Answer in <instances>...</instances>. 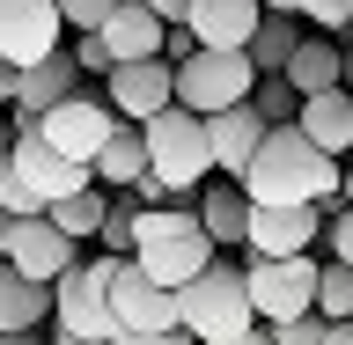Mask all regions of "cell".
Here are the masks:
<instances>
[{
	"instance_id": "obj_1",
	"label": "cell",
	"mask_w": 353,
	"mask_h": 345,
	"mask_svg": "<svg viewBox=\"0 0 353 345\" xmlns=\"http://www.w3.org/2000/svg\"><path fill=\"white\" fill-rule=\"evenodd\" d=\"M339 169L346 162H331V154H316L294 125H265L258 154H250V169L236 176L243 198L250 206H339Z\"/></svg>"
},
{
	"instance_id": "obj_2",
	"label": "cell",
	"mask_w": 353,
	"mask_h": 345,
	"mask_svg": "<svg viewBox=\"0 0 353 345\" xmlns=\"http://www.w3.org/2000/svg\"><path fill=\"white\" fill-rule=\"evenodd\" d=\"M125 258L140 264L154 286H170V294H176V286L199 280L221 250L206 242V228H199L192 206H148V213H132V250H125Z\"/></svg>"
},
{
	"instance_id": "obj_3",
	"label": "cell",
	"mask_w": 353,
	"mask_h": 345,
	"mask_svg": "<svg viewBox=\"0 0 353 345\" xmlns=\"http://www.w3.org/2000/svg\"><path fill=\"white\" fill-rule=\"evenodd\" d=\"M140 147H148V176H162L170 184L176 206H192V191L214 176V154H206V118H192V110H154L148 125H140Z\"/></svg>"
},
{
	"instance_id": "obj_4",
	"label": "cell",
	"mask_w": 353,
	"mask_h": 345,
	"mask_svg": "<svg viewBox=\"0 0 353 345\" xmlns=\"http://www.w3.org/2000/svg\"><path fill=\"white\" fill-rule=\"evenodd\" d=\"M176 324L192 331V345H228L236 331H250V302H243V264L236 258H214L199 280L176 286Z\"/></svg>"
},
{
	"instance_id": "obj_5",
	"label": "cell",
	"mask_w": 353,
	"mask_h": 345,
	"mask_svg": "<svg viewBox=\"0 0 353 345\" xmlns=\"http://www.w3.org/2000/svg\"><path fill=\"white\" fill-rule=\"evenodd\" d=\"M250 59L243 52H184L170 66V103L192 110V118H214V110H236L250 103Z\"/></svg>"
},
{
	"instance_id": "obj_6",
	"label": "cell",
	"mask_w": 353,
	"mask_h": 345,
	"mask_svg": "<svg viewBox=\"0 0 353 345\" xmlns=\"http://www.w3.org/2000/svg\"><path fill=\"white\" fill-rule=\"evenodd\" d=\"M243 302H250L258 324L309 316V302H316V258H250L243 264Z\"/></svg>"
},
{
	"instance_id": "obj_7",
	"label": "cell",
	"mask_w": 353,
	"mask_h": 345,
	"mask_svg": "<svg viewBox=\"0 0 353 345\" xmlns=\"http://www.w3.org/2000/svg\"><path fill=\"white\" fill-rule=\"evenodd\" d=\"M110 264L118 258H88L52 280V338H110V309H103Z\"/></svg>"
},
{
	"instance_id": "obj_8",
	"label": "cell",
	"mask_w": 353,
	"mask_h": 345,
	"mask_svg": "<svg viewBox=\"0 0 353 345\" xmlns=\"http://www.w3.org/2000/svg\"><path fill=\"white\" fill-rule=\"evenodd\" d=\"M110 125H118V118H110L103 96H96V88H74L59 110H44V118H37V140H44L52 154H66V162H81V169H88L96 147L110 140Z\"/></svg>"
},
{
	"instance_id": "obj_9",
	"label": "cell",
	"mask_w": 353,
	"mask_h": 345,
	"mask_svg": "<svg viewBox=\"0 0 353 345\" xmlns=\"http://www.w3.org/2000/svg\"><path fill=\"white\" fill-rule=\"evenodd\" d=\"M103 309H110V338H118V331H176V294H170V286H154L132 258L110 264Z\"/></svg>"
},
{
	"instance_id": "obj_10",
	"label": "cell",
	"mask_w": 353,
	"mask_h": 345,
	"mask_svg": "<svg viewBox=\"0 0 353 345\" xmlns=\"http://www.w3.org/2000/svg\"><path fill=\"white\" fill-rule=\"evenodd\" d=\"M316 236H324V206H250L243 258H309Z\"/></svg>"
},
{
	"instance_id": "obj_11",
	"label": "cell",
	"mask_w": 353,
	"mask_h": 345,
	"mask_svg": "<svg viewBox=\"0 0 353 345\" xmlns=\"http://www.w3.org/2000/svg\"><path fill=\"white\" fill-rule=\"evenodd\" d=\"M66 44V30H59V8L52 0H0V59L15 66H37V59H52Z\"/></svg>"
},
{
	"instance_id": "obj_12",
	"label": "cell",
	"mask_w": 353,
	"mask_h": 345,
	"mask_svg": "<svg viewBox=\"0 0 353 345\" xmlns=\"http://www.w3.org/2000/svg\"><path fill=\"white\" fill-rule=\"evenodd\" d=\"M8 169L30 184V191L44 198V206H59V198H74V191H88L96 176L81 169V162H66V154H52L37 140V125H15V154H8Z\"/></svg>"
},
{
	"instance_id": "obj_13",
	"label": "cell",
	"mask_w": 353,
	"mask_h": 345,
	"mask_svg": "<svg viewBox=\"0 0 353 345\" xmlns=\"http://www.w3.org/2000/svg\"><path fill=\"white\" fill-rule=\"evenodd\" d=\"M103 103L118 125H148L154 110H170V59H132L103 74Z\"/></svg>"
},
{
	"instance_id": "obj_14",
	"label": "cell",
	"mask_w": 353,
	"mask_h": 345,
	"mask_svg": "<svg viewBox=\"0 0 353 345\" xmlns=\"http://www.w3.org/2000/svg\"><path fill=\"white\" fill-rule=\"evenodd\" d=\"M74 250H81V242H66L59 228H52V220L37 213V220H15V236H8V258H0V264H15L22 280L52 286V280H59V272H74V264H81V258H74Z\"/></svg>"
},
{
	"instance_id": "obj_15",
	"label": "cell",
	"mask_w": 353,
	"mask_h": 345,
	"mask_svg": "<svg viewBox=\"0 0 353 345\" xmlns=\"http://www.w3.org/2000/svg\"><path fill=\"white\" fill-rule=\"evenodd\" d=\"M74 88H81V66L66 59V44H59L52 59H37V66H22V74H15V96H8V118H15V125H37L44 110H59L66 96H74Z\"/></svg>"
},
{
	"instance_id": "obj_16",
	"label": "cell",
	"mask_w": 353,
	"mask_h": 345,
	"mask_svg": "<svg viewBox=\"0 0 353 345\" xmlns=\"http://www.w3.org/2000/svg\"><path fill=\"white\" fill-rule=\"evenodd\" d=\"M258 0H192L184 8V30H192L199 52H243L250 44V30H258Z\"/></svg>"
},
{
	"instance_id": "obj_17",
	"label": "cell",
	"mask_w": 353,
	"mask_h": 345,
	"mask_svg": "<svg viewBox=\"0 0 353 345\" xmlns=\"http://www.w3.org/2000/svg\"><path fill=\"white\" fill-rule=\"evenodd\" d=\"M162 30H170V22H154L140 0H118L103 15V30H88V37L110 52V66H132V59H162Z\"/></svg>"
},
{
	"instance_id": "obj_18",
	"label": "cell",
	"mask_w": 353,
	"mask_h": 345,
	"mask_svg": "<svg viewBox=\"0 0 353 345\" xmlns=\"http://www.w3.org/2000/svg\"><path fill=\"white\" fill-rule=\"evenodd\" d=\"M258 140H265V125H258V110H250V103L214 110V118H206V154H214V176H228V184H236V176L250 169Z\"/></svg>"
},
{
	"instance_id": "obj_19",
	"label": "cell",
	"mask_w": 353,
	"mask_h": 345,
	"mask_svg": "<svg viewBox=\"0 0 353 345\" xmlns=\"http://www.w3.org/2000/svg\"><path fill=\"white\" fill-rule=\"evenodd\" d=\"M294 132H302L316 154H331V162H346V140H353V96L346 88H324V96H302V110H294Z\"/></svg>"
},
{
	"instance_id": "obj_20",
	"label": "cell",
	"mask_w": 353,
	"mask_h": 345,
	"mask_svg": "<svg viewBox=\"0 0 353 345\" xmlns=\"http://www.w3.org/2000/svg\"><path fill=\"white\" fill-rule=\"evenodd\" d=\"M192 213H199V228H206V242H214V250H243V220H250L243 184L214 176L206 191H192Z\"/></svg>"
},
{
	"instance_id": "obj_21",
	"label": "cell",
	"mask_w": 353,
	"mask_h": 345,
	"mask_svg": "<svg viewBox=\"0 0 353 345\" xmlns=\"http://www.w3.org/2000/svg\"><path fill=\"white\" fill-rule=\"evenodd\" d=\"M280 81L294 88V96H324V88H339V37H316V30H302V44L287 52Z\"/></svg>"
},
{
	"instance_id": "obj_22",
	"label": "cell",
	"mask_w": 353,
	"mask_h": 345,
	"mask_svg": "<svg viewBox=\"0 0 353 345\" xmlns=\"http://www.w3.org/2000/svg\"><path fill=\"white\" fill-rule=\"evenodd\" d=\"M52 324V286L22 280L15 264H0V338H15V331H37Z\"/></svg>"
},
{
	"instance_id": "obj_23",
	"label": "cell",
	"mask_w": 353,
	"mask_h": 345,
	"mask_svg": "<svg viewBox=\"0 0 353 345\" xmlns=\"http://www.w3.org/2000/svg\"><path fill=\"white\" fill-rule=\"evenodd\" d=\"M140 169H148V147H140V125H110V140L96 147L88 176H96L103 191H125V184H132Z\"/></svg>"
},
{
	"instance_id": "obj_24",
	"label": "cell",
	"mask_w": 353,
	"mask_h": 345,
	"mask_svg": "<svg viewBox=\"0 0 353 345\" xmlns=\"http://www.w3.org/2000/svg\"><path fill=\"white\" fill-rule=\"evenodd\" d=\"M294 44H302V22H294V15H258L250 44H243V59H250V74H280Z\"/></svg>"
},
{
	"instance_id": "obj_25",
	"label": "cell",
	"mask_w": 353,
	"mask_h": 345,
	"mask_svg": "<svg viewBox=\"0 0 353 345\" xmlns=\"http://www.w3.org/2000/svg\"><path fill=\"white\" fill-rule=\"evenodd\" d=\"M103 206H110V191H103V184H88V191L59 198V206H44V220H52L66 242H88L96 228H103Z\"/></svg>"
},
{
	"instance_id": "obj_26",
	"label": "cell",
	"mask_w": 353,
	"mask_h": 345,
	"mask_svg": "<svg viewBox=\"0 0 353 345\" xmlns=\"http://www.w3.org/2000/svg\"><path fill=\"white\" fill-rule=\"evenodd\" d=\"M309 309H316V316H324V324H346V316H353V264H316V302H309Z\"/></svg>"
},
{
	"instance_id": "obj_27",
	"label": "cell",
	"mask_w": 353,
	"mask_h": 345,
	"mask_svg": "<svg viewBox=\"0 0 353 345\" xmlns=\"http://www.w3.org/2000/svg\"><path fill=\"white\" fill-rule=\"evenodd\" d=\"M250 110H258V125H294L302 96H294L280 74H258V81H250Z\"/></svg>"
},
{
	"instance_id": "obj_28",
	"label": "cell",
	"mask_w": 353,
	"mask_h": 345,
	"mask_svg": "<svg viewBox=\"0 0 353 345\" xmlns=\"http://www.w3.org/2000/svg\"><path fill=\"white\" fill-rule=\"evenodd\" d=\"M302 30H316V37H346V30H353V0H302Z\"/></svg>"
},
{
	"instance_id": "obj_29",
	"label": "cell",
	"mask_w": 353,
	"mask_h": 345,
	"mask_svg": "<svg viewBox=\"0 0 353 345\" xmlns=\"http://www.w3.org/2000/svg\"><path fill=\"white\" fill-rule=\"evenodd\" d=\"M52 8H59V30L88 37V30H103V15L118 8V0H52Z\"/></svg>"
},
{
	"instance_id": "obj_30",
	"label": "cell",
	"mask_w": 353,
	"mask_h": 345,
	"mask_svg": "<svg viewBox=\"0 0 353 345\" xmlns=\"http://www.w3.org/2000/svg\"><path fill=\"white\" fill-rule=\"evenodd\" d=\"M0 213H8V220H37V213H44V198L30 191L15 169H0Z\"/></svg>"
},
{
	"instance_id": "obj_31",
	"label": "cell",
	"mask_w": 353,
	"mask_h": 345,
	"mask_svg": "<svg viewBox=\"0 0 353 345\" xmlns=\"http://www.w3.org/2000/svg\"><path fill=\"white\" fill-rule=\"evenodd\" d=\"M272 345H324V316L309 309V316H287V324H265Z\"/></svg>"
},
{
	"instance_id": "obj_32",
	"label": "cell",
	"mask_w": 353,
	"mask_h": 345,
	"mask_svg": "<svg viewBox=\"0 0 353 345\" xmlns=\"http://www.w3.org/2000/svg\"><path fill=\"white\" fill-rule=\"evenodd\" d=\"M331 250V264H353V206H339V213L324 220V236H316Z\"/></svg>"
},
{
	"instance_id": "obj_33",
	"label": "cell",
	"mask_w": 353,
	"mask_h": 345,
	"mask_svg": "<svg viewBox=\"0 0 353 345\" xmlns=\"http://www.w3.org/2000/svg\"><path fill=\"white\" fill-rule=\"evenodd\" d=\"M66 59L81 66V74H110V52H103L96 37H74V44H66Z\"/></svg>"
},
{
	"instance_id": "obj_34",
	"label": "cell",
	"mask_w": 353,
	"mask_h": 345,
	"mask_svg": "<svg viewBox=\"0 0 353 345\" xmlns=\"http://www.w3.org/2000/svg\"><path fill=\"white\" fill-rule=\"evenodd\" d=\"M110 345H192V331L176 324V331H118Z\"/></svg>"
},
{
	"instance_id": "obj_35",
	"label": "cell",
	"mask_w": 353,
	"mask_h": 345,
	"mask_svg": "<svg viewBox=\"0 0 353 345\" xmlns=\"http://www.w3.org/2000/svg\"><path fill=\"white\" fill-rule=\"evenodd\" d=\"M140 8H148L154 22H184V8H192V0H140Z\"/></svg>"
},
{
	"instance_id": "obj_36",
	"label": "cell",
	"mask_w": 353,
	"mask_h": 345,
	"mask_svg": "<svg viewBox=\"0 0 353 345\" xmlns=\"http://www.w3.org/2000/svg\"><path fill=\"white\" fill-rule=\"evenodd\" d=\"M8 154H15V118L0 110V169H8Z\"/></svg>"
},
{
	"instance_id": "obj_37",
	"label": "cell",
	"mask_w": 353,
	"mask_h": 345,
	"mask_svg": "<svg viewBox=\"0 0 353 345\" xmlns=\"http://www.w3.org/2000/svg\"><path fill=\"white\" fill-rule=\"evenodd\" d=\"M228 345H272V331H265V324H250V331H236Z\"/></svg>"
},
{
	"instance_id": "obj_38",
	"label": "cell",
	"mask_w": 353,
	"mask_h": 345,
	"mask_svg": "<svg viewBox=\"0 0 353 345\" xmlns=\"http://www.w3.org/2000/svg\"><path fill=\"white\" fill-rule=\"evenodd\" d=\"M258 8H265V15H294V22H302V0H258Z\"/></svg>"
},
{
	"instance_id": "obj_39",
	"label": "cell",
	"mask_w": 353,
	"mask_h": 345,
	"mask_svg": "<svg viewBox=\"0 0 353 345\" xmlns=\"http://www.w3.org/2000/svg\"><path fill=\"white\" fill-rule=\"evenodd\" d=\"M339 206H353V162L339 169Z\"/></svg>"
},
{
	"instance_id": "obj_40",
	"label": "cell",
	"mask_w": 353,
	"mask_h": 345,
	"mask_svg": "<svg viewBox=\"0 0 353 345\" xmlns=\"http://www.w3.org/2000/svg\"><path fill=\"white\" fill-rule=\"evenodd\" d=\"M324 345H353V331L346 324H324Z\"/></svg>"
},
{
	"instance_id": "obj_41",
	"label": "cell",
	"mask_w": 353,
	"mask_h": 345,
	"mask_svg": "<svg viewBox=\"0 0 353 345\" xmlns=\"http://www.w3.org/2000/svg\"><path fill=\"white\" fill-rule=\"evenodd\" d=\"M8 96H15V66L0 59V103H8Z\"/></svg>"
},
{
	"instance_id": "obj_42",
	"label": "cell",
	"mask_w": 353,
	"mask_h": 345,
	"mask_svg": "<svg viewBox=\"0 0 353 345\" xmlns=\"http://www.w3.org/2000/svg\"><path fill=\"white\" fill-rule=\"evenodd\" d=\"M0 345H44V338H37V331H15V338H0Z\"/></svg>"
},
{
	"instance_id": "obj_43",
	"label": "cell",
	"mask_w": 353,
	"mask_h": 345,
	"mask_svg": "<svg viewBox=\"0 0 353 345\" xmlns=\"http://www.w3.org/2000/svg\"><path fill=\"white\" fill-rule=\"evenodd\" d=\"M44 345H110V338H44Z\"/></svg>"
},
{
	"instance_id": "obj_44",
	"label": "cell",
	"mask_w": 353,
	"mask_h": 345,
	"mask_svg": "<svg viewBox=\"0 0 353 345\" xmlns=\"http://www.w3.org/2000/svg\"><path fill=\"white\" fill-rule=\"evenodd\" d=\"M346 162H353V140H346Z\"/></svg>"
},
{
	"instance_id": "obj_45",
	"label": "cell",
	"mask_w": 353,
	"mask_h": 345,
	"mask_svg": "<svg viewBox=\"0 0 353 345\" xmlns=\"http://www.w3.org/2000/svg\"><path fill=\"white\" fill-rule=\"evenodd\" d=\"M346 331H353V316H346Z\"/></svg>"
}]
</instances>
